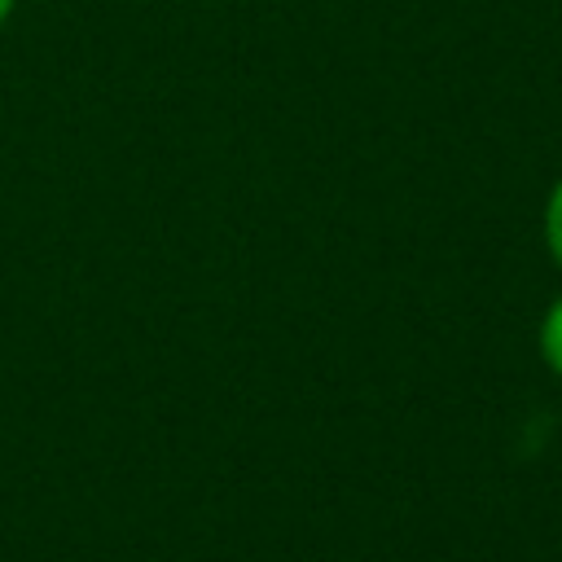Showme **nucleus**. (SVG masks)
Wrapping results in <instances>:
<instances>
[{"mask_svg": "<svg viewBox=\"0 0 562 562\" xmlns=\"http://www.w3.org/2000/svg\"><path fill=\"white\" fill-rule=\"evenodd\" d=\"M540 356H544V364L562 378V294L544 307V316H540Z\"/></svg>", "mask_w": 562, "mask_h": 562, "instance_id": "f257e3e1", "label": "nucleus"}, {"mask_svg": "<svg viewBox=\"0 0 562 562\" xmlns=\"http://www.w3.org/2000/svg\"><path fill=\"white\" fill-rule=\"evenodd\" d=\"M544 250H549V259L562 272V176H558V184L544 198Z\"/></svg>", "mask_w": 562, "mask_h": 562, "instance_id": "f03ea898", "label": "nucleus"}, {"mask_svg": "<svg viewBox=\"0 0 562 562\" xmlns=\"http://www.w3.org/2000/svg\"><path fill=\"white\" fill-rule=\"evenodd\" d=\"M13 4H18V0H0V22H4L9 13H13Z\"/></svg>", "mask_w": 562, "mask_h": 562, "instance_id": "7ed1b4c3", "label": "nucleus"}]
</instances>
